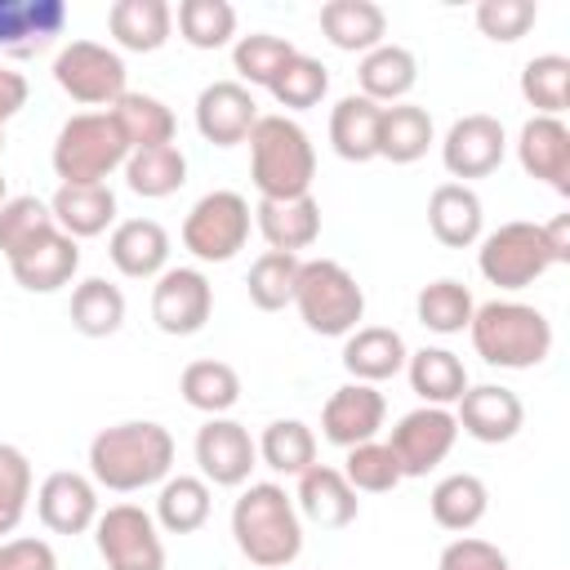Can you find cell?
Here are the masks:
<instances>
[{
  "label": "cell",
  "mask_w": 570,
  "mask_h": 570,
  "mask_svg": "<svg viewBox=\"0 0 570 570\" xmlns=\"http://www.w3.org/2000/svg\"><path fill=\"white\" fill-rule=\"evenodd\" d=\"M472 312H476V303H472V289L463 285V281H454V276H436V281H428L419 294H414V316H419V325L423 330H432V334H463L468 330V321H472Z\"/></svg>",
  "instance_id": "obj_40"
},
{
  "label": "cell",
  "mask_w": 570,
  "mask_h": 570,
  "mask_svg": "<svg viewBox=\"0 0 570 570\" xmlns=\"http://www.w3.org/2000/svg\"><path fill=\"white\" fill-rule=\"evenodd\" d=\"M249 227H254L249 200L240 191H232V187H214V191H205L187 209V218H183V249L196 263H232L245 249Z\"/></svg>",
  "instance_id": "obj_7"
},
{
  "label": "cell",
  "mask_w": 570,
  "mask_h": 570,
  "mask_svg": "<svg viewBox=\"0 0 570 570\" xmlns=\"http://www.w3.org/2000/svg\"><path fill=\"white\" fill-rule=\"evenodd\" d=\"M321 31L343 53H370L374 45L387 40V13L374 0H325Z\"/></svg>",
  "instance_id": "obj_29"
},
{
  "label": "cell",
  "mask_w": 570,
  "mask_h": 570,
  "mask_svg": "<svg viewBox=\"0 0 570 570\" xmlns=\"http://www.w3.org/2000/svg\"><path fill=\"white\" fill-rule=\"evenodd\" d=\"M94 543L107 570H165V539L147 508L111 503L94 521Z\"/></svg>",
  "instance_id": "obj_10"
},
{
  "label": "cell",
  "mask_w": 570,
  "mask_h": 570,
  "mask_svg": "<svg viewBox=\"0 0 570 570\" xmlns=\"http://www.w3.org/2000/svg\"><path fill=\"white\" fill-rule=\"evenodd\" d=\"M0 570H58V552L49 539L36 534L0 539Z\"/></svg>",
  "instance_id": "obj_52"
},
{
  "label": "cell",
  "mask_w": 570,
  "mask_h": 570,
  "mask_svg": "<svg viewBox=\"0 0 570 570\" xmlns=\"http://www.w3.org/2000/svg\"><path fill=\"white\" fill-rule=\"evenodd\" d=\"M9 272H13V281L27 294H58L80 272V240H71L67 232L53 227L36 245H27L22 254H13L9 258Z\"/></svg>",
  "instance_id": "obj_23"
},
{
  "label": "cell",
  "mask_w": 570,
  "mask_h": 570,
  "mask_svg": "<svg viewBox=\"0 0 570 570\" xmlns=\"http://www.w3.org/2000/svg\"><path fill=\"white\" fill-rule=\"evenodd\" d=\"M298 254H281V249H263L254 263H249V276H245V289H249V303L258 312H281L294 303V285H298Z\"/></svg>",
  "instance_id": "obj_43"
},
{
  "label": "cell",
  "mask_w": 570,
  "mask_h": 570,
  "mask_svg": "<svg viewBox=\"0 0 570 570\" xmlns=\"http://www.w3.org/2000/svg\"><path fill=\"white\" fill-rule=\"evenodd\" d=\"M27 76L22 71H9V67H0V129L27 107Z\"/></svg>",
  "instance_id": "obj_53"
},
{
  "label": "cell",
  "mask_w": 570,
  "mask_h": 570,
  "mask_svg": "<svg viewBox=\"0 0 570 570\" xmlns=\"http://www.w3.org/2000/svg\"><path fill=\"white\" fill-rule=\"evenodd\" d=\"M454 423L481 445H503L525 428V405L503 383H468V392L454 401Z\"/></svg>",
  "instance_id": "obj_17"
},
{
  "label": "cell",
  "mask_w": 570,
  "mask_h": 570,
  "mask_svg": "<svg viewBox=\"0 0 570 570\" xmlns=\"http://www.w3.org/2000/svg\"><path fill=\"white\" fill-rule=\"evenodd\" d=\"M454 441H459L454 410L419 405V410H410V414L396 419V428L387 436V450L396 454L401 476H428V472H436L450 459Z\"/></svg>",
  "instance_id": "obj_12"
},
{
  "label": "cell",
  "mask_w": 570,
  "mask_h": 570,
  "mask_svg": "<svg viewBox=\"0 0 570 570\" xmlns=\"http://www.w3.org/2000/svg\"><path fill=\"white\" fill-rule=\"evenodd\" d=\"M254 227L267 240V249L298 254L312 249L321 236V200L316 196H294V200H258L254 205Z\"/></svg>",
  "instance_id": "obj_28"
},
{
  "label": "cell",
  "mask_w": 570,
  "mask_h": 570,
  "mask_svg": "<svg viewBox=\"0 0 570 570\" xmlns=\"http://www.w3.org/2000/svg\"><path fill=\"white\" fill-rule=\"evenodd\" d=\"M232 539L258 570H289L303 552V517L281 481H245L232 503Z\"/></svg>",
  "instance_id": "obj_2"
},
{
  "label": "cell",
  "mask_w": 570,
  "mask_h": 570,
  "mask_svg": "<svg viewBox=\"0 0 570 570\" xmlns=\"http://www.w3.org/2000/svg\"><path fill=\"white\" fill-rule=\"evenodd\" d=\"M503 156H508L503 120L485 116V111L459 116L441 138V165H445L450 183H468L472 187V178H490L503 165Z\"/></svg>",
  "instance_id": "obj_14"
},
{
  "label": "cell",
  "mask_w": 570,
  "mask_h": 570,
  "mask_svg": "<svg viewBox=\"0 0 570 570\" xmlns=\"http://www.w3.org/2000/svg\"><path fill=\"white\" fill-rule=\"evenodd\" d=\"M379 111L383 107L361 94H343L330 107V147L338 160H347V165L379 160Z\"/></svg>",
  "instance_id": "obj_30"
},
{
  "label": "cell",
  "mask_w": 570,
  "mask_h": 570,
  "mask_svg": "<svg viewBox=\"0 0 570 570\" xmlns=\"http://www.w3.org/2000/svg\"><path fill=\"white\" fill-rule=\"evenodd\" d=\"M254 445H258V463L272 468L276 476H303L316 463V432L303 419H272Z\"/></svg>",
  "instance_id": "obj_39"
},
{
  "label": "cell",
  "mask_w": 570,
  "mask_h": 570,
  "mask_svg": "<svg viewBox=\"0 0 570 570\" xmlns=\"http://www.w3.org/2000/svg\"><path fill=\"white\" fill-rule=\"evenodd\" d=\"M107 111H111L116 129L125 134L129 151L165 147V142H174V134H178L174 111H169V107H165L156 94H138V89H129V94H120V98H116Z\"/></svg>",
  "instance_id": "obj_36"
},
{
  "label": "cell",
  "mask_w": 570,
  "mask_h": 570,
  "mask_svg": "<svg viewBox=\"0 0 570 570\" xmlns=\"http://www.w3.org/2000/svg\"><path fill=\"white\" fill-rule=\"evenodd\" d=\"M436 142V125L419 102H392L379 111V160L414 165Z\"/></svg>",
  "instance_id": "obj_33"
},
{
  "label": "cell",
  "mask_w": 570,
  "mask_h": 570,
  "mask_svg": "<svg viewBox=\"0 0 570 570\" xmlns=\"http://www.w3.org/2000/svg\"><path fill=\"white\" fill-rule=\"evenodd\" d=\"M53 174L62 183H107L129 160V142L116 129L111 111H76L53 138Z\"/></svg>",
  "instance_id": "obj_6"
},
{
  "label": "cell",
  "mask_w": 570,
  "mask_h": 570,
  "mask_svg": "<svg viewBox=\"0 0 570 570\" xmlns=\"http://www.w3.org/2000/svg\"><path fill=\"white\" fill-rule=\"evenodd\" d=\"M405 379L423 405L450 410L468 392V365L450 347H419L405 356Z\"/></svg>",
  "instance_id": "obj_35"
},
{
  "label": "cell",
  "mask_w": 570,
  "mask_h": 570,
  "mask_svg": "<svg viewBox=\"0 0 570 570\" xmlns=\"http://www.w3.org/2000/svg\"><path fill=\"white\" fill-rule=\"evenodd\" d=\"M125 183L134 196L142 200H165L187 183V156L178 142L165 147H147V151H129L125 160Z\"/></svg>",
  "instance_id": "obj_38"
},
{
  "label": "cell",
  "mask_w": 570,
  "mask_h": 570,
  "mask_svg": "<svg viewBox=\"0 0 570 570\" xmlns=\"http://www.w3.org/2000/svg\"><path fill=\"white\" fill-rule=\"evenodd\" d=\"M49 214L58 232H67L71 240H89L116 227V191L107 183H58V191L49 196Z\"/></svg>",
  "instance_id": "obj_26"
},
{
  "label": "cell",
  "mask_w": 570,
  "mask_h": 570,
  "mask_svg": "<svg viewBox=\"0 0 570 570\" xmlns=\"http://www.w3.org/2000/svg\"><path fill=\"white\" fill-rule=\"evenodd\" d=\"M387 419V401L374 383H343L330 392V401L321 405V436L338 450H352L361 441H379Z\"/></svg>",
  "instance_id": "obj_16"
},
{
  "label": "cell",
  "mask_w": 570,
  "mask_h": 570,
  "mask_svg": "<svg viewBox=\"0 0 570 570\" xmlns=\"http://www.w3.org/2000/svg\"><path fill=\"white\" fill-rule=\"evenodd\" d=\"M517 165L548 183L557 196H570V129L561 116H530L517 134Z\"/></svg>",
  "instance_id": "obj_20"
},
{
  "label": "cell",
  "mask_w": 570,
  "mask_h": 570,
  "mask_svg": "<svg viewBox=\"0 0 570 570\" xmlns=\"http://www.w3.org/2000/svg\"><path fill=\"white\" fill-rule=\"evenodd\" d=\"M548 267H557V263H552V249L543 240V223L512 218V223H499L494 232H485L476 240V272L499 289H525Z\"/></svg>",
  "instance_id": "obj_8"
},
{
  "label": "cell",
  "mask_w": 570,
  "mask_h": 570,
  "mask_svg": "<svg viewBox=\"0 0 570 570\" xmlns=\"http://www.w3.org/2000/svg\"><path fill=\"white\" fill-rule=\"evenodd\" d=\"M107 31L129 53H156L174 36L169 0H116L107 9Z\"/></svg>",
  "instance_id": "obj_31"
},
{
  "label": "cell",
  "mask_w": 570,
  "mask_h": 570,
  "mask_svg": "<svg viewBox=\"0 0 570 570\" xmlns=\"http://www.w3.org/2000/svg\"><path fill=\"white\" fill-rule=\"evenodd\" d=\"M472 352L494 370H534L552 352V321L521 298H490L468 321Z\"/></svg>",
  "instance_id": "obj_4"
},
{
  "label": "cell",
  "mask_w": 570,
  "mask_h": 570,
  "mask_svg": "<svg viewBox=\"0 0 570 570\" xmlns=\"http://www.w3.org/2000/svg\"><path fill=\"white\" fill-rule=\"evenodd\" d=\"M258 102L254 89H245L240 80H209L196 94V134L214 147H236L249 138V129L258 125Z\"/></svg>",
  "instance_id": "obj_18"
},
{
  "label": "cell",
  "mask_w": 570,
  "mask_h": 570,
  "mask_svg": "<svg viewBox=\"0 0 570 570\" xmlns=\"http://www.w3.org/2000/svg\"><path fill=\"white\" fill-rule=\"evenodd\" d=\"M436 570H512L508 552L490 539H476V534H454L441 557H436Z\"/></svg>",
  "instance_id": "obj_51"
},
{
  "label": "cell",
  "mask_w": 570,
  "mask_h": 570,
  "mask_svg": "<svg viewBox=\"0 0 570 570\" xmlns=\"http://www.w3.org/2000/svg\"><path fill=\"white\" fill-rule=\"evenodd\" d=\"M294 307L303 325L321 338H347L365 321V289L338 258H303Z\"/></svg>",
  "instance_id": "obj_5"
},
{
  "label": "cell",
  "mask_w": 570,
  "mask_h": 570,
  "mask_svg": "<svg viewBox=\"0 0 570 570\" xmlns=\"http://www.w3.org/2000/svg\"><path fill=\"white\" fill-rule=\"evenodd\" d=\"M53 227L58 223L49 214V200H40V196H9L0 205V254H4V263L13 254H22L27 245H36Z\"/></svg>",
  "instance_id": "obj_48"
},
{
  "label": "cell",
  "mask_w": 570,
  "mask_h": 570,
  "mask_svg": "<svg viewBox=\"0 0 570 570\" xmlns=\"http://www.w3.org/2000/svg\"><path fill=\"white\" fill-rule=\"evenodd\" d=\"M534 22H539V4H534V0H481V4H476V27H481V36L494 40V45L521 40Z\"/></svg>",
  "instance_id": "obj_50"
},
{
  "label": "cell",
  "mask_w": 570,
  "mask_h": 570,
  "mask_svg": "<svg viewBox=\"0 0 570 570\" xmlns=\"http://www.w3.org/2000/svg\"><path fill=\"white\" fill-rule=\"evenodd\" d=\"M174 472V432L156 419H125L89 441V476L98 490L138 494Z\"/></svg>",
  "instance_id": "obj_1"
},
{
  "label": "cell",
  "mask_w": 570,
  "mask_h": 570,
  "mask_svg": "<svg viewBox=\"0 0 570 570\" xmlns=\"http://www.w3.org/2000/svg\"><path fill=\"white\" fill-rule=\"evenodd\" d=\"M543 240H548V249H552V263H557V267H561V263H570V214L548 218V223H543Z\"/></svg>",
  "instance_id": "obj_54"
},
{
  "label": "cell",
  "mask_w": 570,
  "mask_h": 570,
  "mask_svg": "<svg viewBox=\"0 0 570 570\" xmlns=\"http://www.w3.org/2000/svg\"><path fill=\"white\" fill-rule=\"evenodd\" d=\"M125 76H129L125 58L111 45H98V40H67L53 58V85L71 102L94 107V111H107L120 94H129Z\"/></svg>",
  "instance_id": "obj_9"
},
{
  "label": "cell",
  "mask_w": 570,
  "mask_h": 570,
  "mask_svg": "<svg viewBox=\"0 0 570 570\" xmlns=\"http://www.w3.org/2000/svg\"><path fill=\"white\" fill-rule=\"evenodd\" d=\"M294 508L303 521L321 525V530H347L356 517H361V499L356 490L347 485V476L330 463H312L303 476H298V490H294Z\"/></svg>",
  "instance_id": "obj_21"
},
{
  "label": "cell",
  "mask_w": 570,
  "mask_h": 570,
  "mask_svg": "<svg viewBox=\"0 0 570 570\" xmlns=\"http://www.w3.org/2000/svg\"><path fill=\"white\" fill-rule=\"evenodd\" d=\"M294 53H298V49H294L285 36L249 31V36H236V45H232V71H236V80H240L245 89H267Z\"/></svg>",
  "instance_id": "obj_42"
},
{
  "label": "cell",
  "mask_w": 570,
  "mask_h": 570,
  "mask_svg": "<svg viewBox=\"0 0 570 570\" xmlns=\"http://www.w3.org/2000/svg\"><path fill=\"white\" fill-rule=\"evenodd\" d=\"M31 485H36L31 459L18 445L0 441V539H9L22 525V517L31 508Z\"/></svg>",
  "instance_id": "obj_49"
},
{
  "label": "cell",
  "mask_w": 570,
  "mask_h": 570,
  "mask_svg": "<svg viewBox=\"0 0 570 570\" xmlns=\"http://www.w3.org/2000/svg\"><path fill=\"white\" fill-rule=\"evenodd\" d=\"M0 156H4V129H0Z\"/></svg>",
  "instance_id": "obj_56"
},
{
  "label": "cell",
  "mask_w": 570,
  "mask_h": 570,
  "mask_svg": "<svg viewBox=\"0 0 570 570\" xmlns=\"http://www.w3.org/2000/svg\"><path fill=\"white\" fill-rule=\"evenodd\" d=\"M209 508H214V485L205 476H191V472H169L156 490V525L165 534H196L205 521H209Z\"/></svg>",
  "instance_id": "obj_34"
},
{
  "label": "cell",
  "mask_w": 570,
  "mask_h": 570,
  "mask_svg": "<svg viewBox=\"0 0 570 570\" xmlns=\"http://www.w3.org/2000/svg\"><path fill=\"white\" fill-rule=\"evenodd\" d=\"M267 94L285 107V111H307V107H316L325 94H330V67L321 62V58H312V53H294L285 67H281V76L267 85Z\"/></svg>",
  "instance_id": "obj_46"
},
{
  "label": "cell",
  "mask_w": 570,
  "mask_h": 570,
  "mask_svg": "<svg viewBox=\"0 0 570 570\" xmlns=\"http://www.w3.org/2000/svg\"><path fill=\"white\" fill-rule=\"evenodd\" d=\"M428 512H432V521H436L441 530L468 534V530L481 525L485 512H490V485H485L476 472H450V476H441V481L432 485Z\"/></svg>",
  "instance_id": "obj_32"
},
{
  "label": "cell",
  "mask_w": 570,
  "mask_h": 570,
  "mask_svg": "<svg viewBox=\"0 0 570 570\" xmlns=\"http://www.w3.org/2000/svg\"><path fill=\"white\" fill-rule=\"evenodd\" d=\"M62 31H67L62 0H0V53L36 58L53 49Z\"/></svg>",
  "instance_id": "obj_19"
},
{
  "label": "cell",
  "mask_w": 570,
  "mask_h": 570,
  "mask_svg": "<svg viewBox=\"0 0 570 570\" xmlns=\"http://www.w3.org/2000/svg\"><path fill=\"white\" fill-rule=\"evenodd\" d=\"M214 316V285L200 267H165L151 285V321L169 338H191Z\"/></svg>",
  "instance_id": "obj_11"
},
{
  "label": "cell",
  "mask_w": 570,
  "mask_h": 570,
  "mask_svg": "<svg viewBox=\"0 0 570 570\" xmlns=\"http://www.w3.org/2000/svg\"><path fill=\"white\" fill-rule=\"evenodd\" d=\"M102 503H98V485L89 472H71L58 468L36 485V517L49 534H85L94 530Z\"/></svg>",
  "instance_id": "obj_15"
},
{
  "label": "cell",
  "mask_w": 570,
  "mask_h": 570,
  "mask_svg": "<svg viewBox=\"0 0 570 570\" xmlns=\"http://www.w3.org/2000/svg\"><path fill=\"white\" fill-rule=\"evenodd\" d=\"M191 454H196V468L209 485H223V490H240L249 481V472L258 468V445L249 436L245 423H236L232 414H214L196 428V441H191Z\"/></svg>",
  "instance_id": "obj_13"
},
{
  "label": "cell",
  "mask_w": 570,
  "mask_h": 570,
  "mask_svg": "<svg viewBox=\"0 0 570 570\" xmlns=\"http://www.w3.org/2000/svg\"><path fill=\"white\" fill-rule=\"evenodd\" d=\"M347 459H343V476H347V485L356 490V494H387V490H396L405 476H401V463H396V454L387 450V441H361V445H352V450H343Z\"/></svg>",
  "instance_id": "obj_47"
},
{
  "label": "cell",
  "mask_w": 570,
  "mask_h": 570,
  "mask_svg": "<svg viewBox=\"0 0 570 570\" xmlns=\"http://www.w3.org/2000/svg\"><path fill=\"white\" fill-rule=\"evenodd\" d=\"M4 200H9V196H4V174H0V205H4Z\"/></svg>",
  "instance_id": "obj_55"
},
{
  "label": "cell",
  "mask_w": 570,
  "mask_h": 570,
  "mask_svg": "<svg viewBox=\"0 0 570 570\" xmlns=\"http://www.w3.org/2000/svg\"><path fill=\"white\" fill-rule=\"evenodd\" d=\"M249 178L258 200H294V196H312V178H316V147L307 138V129L285 116H258V125L249 129Z\"/></svg>",
  "instance_id": "obj_3"
},
{
  "label": "cell",
  "mask_w": 570,
  "mask_h": 570,
  "mask_svg": "<svg viewBox=\"0 0 570 570\" xmlns=\"http://www.w3.org/2000/svg\"><path fill=\"white\" fill-rule=\"evenodd\" d=\"M428 227L445 249H468L485 236V205L468 183H436L428 196Z\"/></svg>",
  "instance_id": "obj_24"
},
{
  "label": "cell",
  "mask_w": 570,
  "mask_h": 570,
  "mask_svg": "<svg viewBox=\"0 0 570 570\" xmlns=\"http://www.w3.org/2000/svg\"><path fill=\"white\" fill-rule=\"evenodd\" d=\"M174 22L191 49H223L236 40V9L227 0H178Z\"/></svg>",
  "instance_id": "obj_45"
},
{
  "label": "cell",
  "mask_w": 570,
  "mask_h": 570,
  "mask_svg": "<svg viewBox=\"0 0 570 570\" xmlns=\"http://www.w3.org/2000/svg\"><path fill=\"white\" fill-rule=\"evenodd\" d=\"M356 94L379 102V107H392V102H405V94L419 85V58L396 45V40H383L374 45L370 53H361L356 62Z\"/></svg>",
  "instance_id": "obj_27"
},
{
  "label": "cell",
  "mask_w": 570,
  "mask_h": 570,
  "mask_svg": "<svg viewBox=\"0 0 570 570\" xmlns=\"http://www.w3.org/2000/svg\"><path fill=\"white\" fill-rule=\"evenodd\" d=\"M178 392H183V401H187L191 410H200L205 419H214V414H227V410L240 401V374H236V365L205 356V361L183 365Z\"/></svg>",
  "instance_id": "obj_37"
},
{
  "label": "cell",
  "mask_w": 570,
  "mask_h": 570,
  "mask_svg": "<svg viewBox=\"0 0 570 570\" xmlns=\"http://www.w3.org/2000/svg\"><path fill=\"white\" fill-rule=\"evenodd\" d=\"M169 232L156 218H120L107 236V258L129 281H156L169 267Z\"/></svg>",
  "instance_id": "obj_22"
},
{
  "label": "cell",
  "mask_w": 570,
  "mask_h": 570,
  "mask_svg": "<svg viewBox=\"0 0 570 570\" xmlns=\"http://www.w3.org/2000/svg\"><path fill=\"white\" fill-rule=\"evenodd\" d=\"M521 98L534 107V116H561L570 102V58L534 53L521 67Z\"/></svg>",
  "instance_id": "obj_44"
},
{
  "label": "cell",
  "mask_w": 570,
  "mask_h": 570,
  "mask_svg": "<svg viewBox=\"0 0 570 570\" xmlns=\"http://www.w3.org/2000/svg\"><path fill=\"white\" fill-rule=\"evenodd\" d=\"M405 338L392 325H356L343 338V370L352 374V383H387L405 370Z\"/></svg>",
  "instance_id": "obj_25"
},
{
  "label": "cell",
  "mask_w": 570,
  "mask_h": 570,
  "mask_svg": "<svg viewBox=\"0 0 570 570\" xmlns=\"http://www.w3.org/2000/svg\"><path fill=\"white\" fill-rule=\"evenodd\" d=\"M71 325L85 338H111L125 325V294L107 276H85L71 289Z\"/></svg>",
  "instance_id": "obj_41"
}]
</instances>
